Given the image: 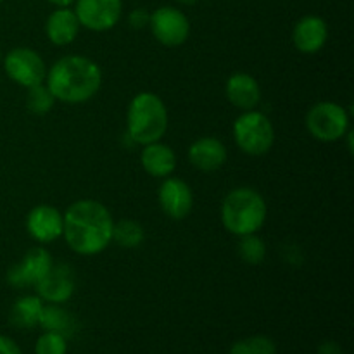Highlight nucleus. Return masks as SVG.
Returning <instances> with one entry per match:
<instances>
[{"instance_id": "1", "label": "nucleus", "mask_w": 354, "mask_h": 354, "mask_svg": "<svg viewBox=\"0 0 354 354\" xmlns=\"http://www.w3.org/2000/svg\"><path fill=\"white\" fill-rule=\"evenodd\" d=\"M62 218V237L76 254L97 256L106 251L113 242L114 218L100 201H75L69 204Z\"/></svg>"}, {"instance_id": "2", "label": "nucleus", "mask_w": 354, "mask_h": 354, "mask_svg": "<svg viewBox=\"0 0 354 354\" xmlns=\"http://www.w3.org/2000/svg\"><path fill=\"white\" fill-rule=\"evenodd\" d=\"M45 85L57 102L85 104L102 86V69L86 55H64L47 69Z\"/></svg>"}, {"instance_id": "3", "label": "nucleus", "mask_w": 354, "mask_h": 354, "mask_svg": "<svg viewBox=\"0 0 354 354\" xmlns=\"http://www.w3.org/2000/svg\"><path fill=\"white\" fill-rule=\"evenodd\" d=\"M221 225L235 237L258 234L268 216V206L252 187H237L225 196L220 209Z\"/></svg>"}, {"instance_id": "4", "label": "nucleus", "mask_w": 354, "mask_h": 354, "mask_svg": "<svg viewBox=\"0 0 354 354\" xmlns=\"http://www.w3.org/2000/svg\"><path fill=\"white\" fill-rule=\"evenodd\" d=\"M168 124V107L158 93L138 92L128 104L127 135L133 144L147 145L162 140Z\"/></svg>"}, {"instance_id": "5", "label": "nucleus", "mask_w": 354, "mask_h": 354, "mask_svg": "<svg viewBox=\"0 0 354 354\" xmlns=\"http://www.w3.org/2000/svg\"><path fill=\"white\" fill-rule=\"evenodd\" d=\"M235 145L248 156H265L275 144V127L258 109L242 111L232 127Z\"/></svg>"}, {"instance_id": "6", "label": "nucleus", "mask_w": 354, "mask_h": 354, "mask_svg": "<svg viewBox=\"0 0 354 354\" xmlns=\"http://www.w3.org/2000/svg\"><path fill=\"white\" fill-rule=\"evenodd\" d=\"M304 123L311 137L332 144L342 140L351 130V113L334 100H322L310 107Z\"/></svg>"}, {"instance_id": "7", "label": "nucleus", "mask_w": 354, "mask_h": 354, "mask_svg": "<svg viewBox=\"0 0 354 354\" xmlns=\"http://www.w3.org/2000/svg\"><path fill=\"white\" fill-rule=\"evenodd\" d=\"M16 85L23 88L40 85L45 83L47 76V64L44 57L37 50L30 47H14L2 55V64H0Z\"/></svg>"}, {"instance_id": "8", "label": "nucleus", "mask_w": 354, "mask_h": 354, "mask_svg": "<svg viewBox=\"0 0 354 354\" xmlns=\"http://www.w3.org/2000/svg\"><path fill=\"white\" fill-rule=\"evenodd\" d=\"M149 28L152 37L165 47H180L190 37L189 17L175 6H162L151 12Z\"/></svg>"}, {"instance_id": "9", "label": "nucleus", "mask_w": 354, "mask_h": 354, "mask_svg": "<svg viewBox=\"0 0 354 354\" xmlns=\"http://www.w3.org/2000/svg\"><path fill=\"white\" fill-rule=\"evenodd\" d=\"M82 28L95 33L109 31L123 16V0H76L73 3Z\"/></svg>"}, {"instance_id": "10", "label": "nucleus", "mask_w": 354, "mask_h": 354, "mask_svg": "<svg viewBox=\"0 0 354 354\" xmlns=\"http://www.w3.org/2000/svg\"><path fill=\"white\" fill-rule=\"evenodd\" d=\"M54 266L50 251L44 245H35L19 263L7 270V283L14 289H30L35 287Z\"/></svg>"}, {"instance_id": "11", "label": "nucleus", "mask_w": 354, "mask_h": 354, "mask_svg": "<svg viewBox=\"0 0 354 354\" xmlns=\"http://www.w3.org/2000/svg\"><path fill=\"white\" fill-rule=\"evenodd\" d=\"M159 207L171 220H185L194 207V192L185 180L178 176L162 178L158 190Z\"/></svg>"}, {"instance_id": "12", "label": "nucleus", "mask_w": 354, "mask_h": 354, "mask_svg": "<svg viewBox=\"0 0 354 354\" xmlns=\"http://www.w3.org/2000/svg\"><path fill=\"white\" fill-rule=\"evenodd\" d=\"M64 218L57 207L50 204H38L31 207L26 216V232L38 244H50L62 237Z\"/></svg>"}, {"instance_id": "13", "label": "nucleus", "mask_w": 354, "mask_h": 354, "mask_svg": "<svg viewBox=\"0 0 354 354\" xmlns=\"http://www.w3.org/2000/svg\"><path fill=\"white\" fill-rule=\"evenodd\" d=\"M37 296L47 304H64L73 297L76 289L75 272L69 265H55L35 286Z\"/></svg>"}, {"instance_id": "14", "label": "nucleus", "mask_w": 354, "mask_h": 354, "mask_svg": "<svg viewBox=\"0 0 354 354\" xmlns=\"http://www.w3.org/2000/svg\"><path fill=\"white\" fill-rule=\"evenodd\" d=\"M327 21L315 14L303 16L292 28V44L297 52L304 55L318 54L327 45Z\"/></svg>"}, {"instance_id": "15", "label": "nucleus", "mask_w": 354, "mask_h": 354, "mask_svg": "<svg viewBox=\"0 0 354 354\" xmlns=\"http://www.w3.org/2000/svg\"><path fill=\"white\" fill-rule=\"evenodd\" d=\"M190 165L196 169L204 173H213L223 168L228 159V149L220 138L216 137H201L190 144L189 152Z\"/></svg>"}, {"instance_id": "16", "label": "nucleus", "mask_w": 354, "mask_h": 354, "mask_svg": "<svg viewBox=\"0 0 354 354\" xmlns=\"http://www.w3.org/2000/svg\"><path fill=\"white\" fill-rule=\"evenodd\" d=\"M225 95L228 102L242 113V111L258 109L263 93L258 80L249 73L241 71L228 76L225 83Z\"/></svg>"}, {"instance_id": "17", "label": "nucleus", "mask_w": 354, "mask_h": 354, "mask_svg": "<svg viewBox=\"0 0 354 354\" xmlns=\"http://www.w3.org/2000/svg\"><path fill=\"white\" fill-rule=\"evenodd\" d=\"M82 24L73 7H55L45 21V35L57 47H68L78 38Z\"/></svg>"}, {"instance_id": "18", "label": "nucleus", "mask_w": 354, "mask_h": 354, "mask_svg": "<svg viewBox=\"0 0 354 354\" xmlns=\"http://www.w3.org/2000/svg\"><path fill=\"white\" fill-rule=\"evenodd\" d=\"M140 165L145 173L154 178H168L176 169V154L168 144L162 140L142 145Z\"/></svg>"}, {"instance_id": "19", "label": "nucleus", "mask_w": 354, "mask_h": 354, "mask_svg": "<svg viewBox=\"0 0 354 354\" xmlns=\"http://www.w3.org/2000/svg\"><path fill=\"white\" fill-rule=\"evenodd\" d=\"M38 325L45 332H55V334L62 335L66 339L73 337L76 334V330H78V322H76V318L66 308H62V304L45 303Z\"/></svg>"}, {"instance_id": "20", "label": "nucleus", "mask_w": 354, "mask_h": 354, "mask_svg": "<svg viewBox=\"0 0 354 354\" xmlns=\"http://www.w3.org/2000/svg\"><path fill=\"white\" fill-rule=\"evenodd\" d=\"M44 301L38 296H21L12 304L9 313L10 324L21 330H30L37 327L40 322L41 310H44Z\"/></svg>"}, {"instance_id": "21", "label": "nucleus", "mask_w": 354, "mask_h": 354, "mask_svg": "<svg viewBox=\"0 0 354 354\" xmlns=\"http://www.w3.org/2000/svg\"><path fill=\"white\" fill-rule=\"evenodd\" d=\"M145 230L138 221L120 220L114 221L113 242L123 249H137L144 244Z\"/></svg>"}, {"instance_id": "22", "label": "nucleus", "mask_w": 354, "mask_h": 354, "mask_svg": "<svg viewBox=\"0 0 354 354\" xmlns=\"http://www.w3.org/2000/svg\"><path fill=\"white\" fill-rule=\"evenodd\" d=\"M26 90V107L31 114H35V116H45V114H48L54 109L57 100H55V97L52 95L50 90L47 88L45 83L30 86Z\"/></svg>"}, {"instance_id": "23", "label": "nucleus", "mask_w": 354, "mask_h": 354, "mask_svg": "<svg viewBox=\"0 0 354 354\" xmlns=\"http://www.w3.org/2000/svg\"><path fill=\"white\" fill-rule=\"evenodd\" d=\"M239 256L244 263L248 265H261L266 259V244L258 234L244 235V237H239Z\"/></svg>"}, {"instance_id": "24", "label": "nucleus", "mask_w": 354, "mask_h": 354, "mask_svg": "<svg viewBox=\"0 0 354 354\" xmlns=\"http://www.w3.org/2000/svg\"><path fill=\"white\" fill-rule=\"evenodd\" d=\"M230 354H277V346L268 335H252L235 342Z\"/></svg>"}, {"instance_id": "25", "label": "nucleus", "mask_w": 354, "mask_h": 354, "mask_svg": "<svg viewBox=\"0 0 354 354\" xmlns=\"http://www.w3.org/2000/svg\"><path fill=\"white\" fill-rule=\"evenodd\" d=\"M68 353V339L55 332H45L37 339L35 354H66Z\"/></svg>"}, {"instance_id": "26", "label": "nucleus", "mask_w": 354, "mask_h": 354, "mask_svg": "<svg viewBox=\"0 0 354 354\" xmlns=\"http://www.w3.org/2000/svg\"><path fill=\"white\" fill-rule=\"evenodd\" d=\"M149 19H151V12H147L145 9L138 7V9H133L128 16V23L133 30H144L145 26H149Z\"/></svg>"}, {"instance_id": "27", "label": "nucleus", "mask_w": 354, "mask_h": 354, "mask_svg": "<svg viewBox=\"0 0 354 354\" xmlns=\"http://www.w3.org/2000/svg\"><path fill=\"white\" fill-rule=\"evenodd\" d=\"M0 354H23V351L16 344V341L0 334Z\"/></svg>"}, {"instance_id": "28", "label": "nucleus", "mask_w": 354, "mask_h": 354, "mask_svg": "<svg viewBox=\"0 0 354 354\" xmlns=\"http://www.w3.org/2000/svg\"><path fill=\"white\" fill-rule=\"evenodd\" d=\"M318 354H342V348L334 341L324 342V344L318 348Z\"/></svg>"}, {"instance_id": "29", "label": "nucleus", "mask_w": 354, "mask_h": 354, "mask_svg": "<svg viewBox=\"0 0 354 354\" xmlns=\"http://www.w3.org/2000/svg\"><path fill=\"white\" fill-rule=\"evenodd\" d=\"M47 2L54 7H71L76 0H47Z\"/></svg>"}, {"instance_id": "30", "label": "nucleus", "mask_w": 354, "mask_h": 354, "mask_svg": "<svg viewBox=\"0 0 354 354\" xmlns=\"http://www.w3.org/2000/svg\"><path fill=\"white\" fill-rule=\"evenodd\" d=\"M176 3H180V6H196L199 0H175Z\"/></svg>"}, {"instance_id": "31", "label": "nucleus", "mask_w": 354, "mask_h": 354, "mask_svg": "<svg viewBox=\"0 0 354 354\" xmlns=\"http://www.w3.org/2000/svg\"><path fill=\"white\" fill-rule=\"evenodd\" d=\"M0 64H2V50H0Z\"/></svg>"}, {"instance_id": "32", "label": "nucleus", "mask_w": 354, "mask_h": 354, "mask_svg": "<svg viewBox=\"0 0 354 354\" xmlns=\"http://www.w3.org/2000/svg\"><path fill=\"white\" fill-rule=\"evenodd\" d=\"M0 2H3V0H0Z\"/></svg>"}]
</instances>
